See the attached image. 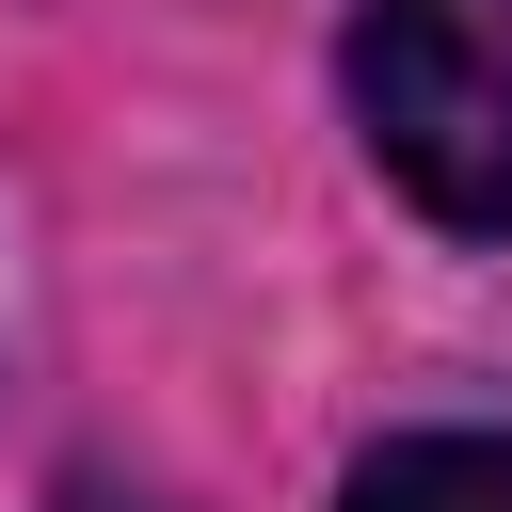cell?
<instances>
[{
    "mask_svg": "<svg viewBox=\"0 0 512 512\" xmlns=\"http://www.w3.org/2000/svg\"><path fill=\"white\" fill-rule=\"evenodd\" d=\"M352 112L432 224L512 240V0H368Z\"/></svg>",
    "mask_w": 512,
    "mask_h": 512,
    "instance_id": "6da1fadb",
    "label": "cell"
},
{
    "mask_svg": "<svg viewBox=\"0 0 512 512\" xmlns=\"http://www.w3.org/2000/svg\"><path fill=\"white\" fill-rule=\"evenodd\" d=\"M336 512H512V432H400L352 464Z\"/></svg>",
    "mask_w": 512,
    "mask_h": 512,
    "instance_id": "7a4b0ae2",
    "label": "cell"
}]
</instances>
